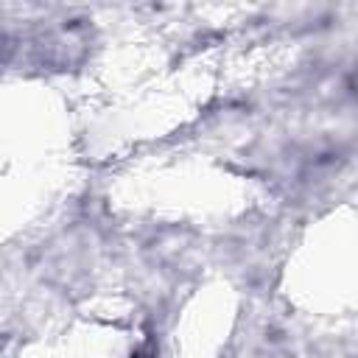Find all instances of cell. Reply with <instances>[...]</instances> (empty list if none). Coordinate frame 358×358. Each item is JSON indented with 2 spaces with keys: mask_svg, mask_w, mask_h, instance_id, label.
I'll return each instance as SVG.
<instances>
[{
  "mask_svg": "<svg viewBox=\"0 0 358 358\" xmlns=\"http://www.w3.org/2000/svg\"><path fill=\"white\" fill-rule=\"evenodd\" d=\"M350 87H352V92L358 95V64H355V70H352V78H350Z\"/></svg>",
  "mask_w": 358,
  "mask_h": 358,
  "instance_id": "obj_1",
  "label": "cell"
}]
</instances>
